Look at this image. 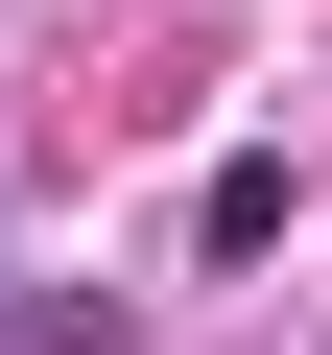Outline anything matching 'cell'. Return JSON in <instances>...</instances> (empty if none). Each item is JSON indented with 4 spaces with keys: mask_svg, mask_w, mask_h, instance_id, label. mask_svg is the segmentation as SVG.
Instances as JSON below:
<instances>
[{
    "mask_svg": "<svg viewBox=\"0 0 332 355\" xmlns=\"http://www.w3.org/2000/svg\"><path fill=\"white\" fill-rule=\"evenodd\" d=\"M190 261H285V166H214L190 190Z\"/></svg>",
    "mask_w": 332,
    "mask_h": 355,
    "instance_id": "obj_1",
    "label": "cell"
}]
</instances>
